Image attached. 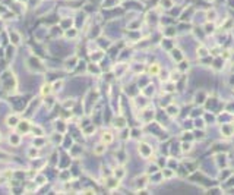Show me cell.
<instances>
[{
	"mask_svg": "<svg viewBox=\"0 0 234 195\" xmlns=\"http://www.w3.org/2000/svg\"><path fill=\"white\" fill-rule=\"evenodd\" d=\"M9 142H10L12 145H15V147H16V145L21 144V136L18 135V134H12V135L9 136Z\"/></svg>",
	"mask_w": 234,
	"mask_h": 195,
	"instance_id": "obj_9",
	"label": "cell"
},
{
	"mask_svg": "<svg viewBox=\"0 0 234 195\" xmlns=\"http://www.w3.org/2000/svg\"><path fill=\"white\" fill-rule=\"evenodd\" d=\"M44 182H45V178H44V176H38V178H37V185H42Z\"/></svg>",
	"mask_w": 234,
	"mask_h": 195,
	"instance_id": "obj_22",
	"label": "cell"
},
{
	"mask_svg": "<svg viewBox=\"0 0 234 195\" xmlns=\"http://www.w3.org/2000/svg\"><path fill=\"white\" fill-rule=\"evenodd\" d=\"M105 148H107V145L104 144V142H100V144L94 145V154L95 156H102V154L105 153Z\"/></svg>",
	"mask_w": 234,
	"mask_h": 195,
	"instance_id": "obj_6",
	"label": "cell"
},
{
	"mask_svg": "<svg viewBox=\"0 0 234 195\" xmlns=\"http://www.w3.org/2000/svg\"><path fill=\"white\" fill-rule=\"evenodd\" d=\"M101 139H102V142H104L105 145H109V144H111V142H113V139H114V138H113V134L107 131V132H104V134H102Z\"/></svg>",
	"mask_w": 234,
	"mask_h": 195,
	"instance_id": "obj_8",
	"label": "cell"
},
{
	"mask_svg": "<svg viewBox=\"0 0 234 195\" xmlns=\"http://www.w3.org/2000/svg\"><path fill=\"white\" fill-rule=\"evenodd\" d=\"M84 194H95V192H94L92 189H86V191H85Z\"/></svg>",
	"mask_w": 234,
	"mask_h": 195,
	"instance_id": "obj_25",
	"label": "cell"
},
{
	"mask_svg": "<svg viewBox=\"0 0 234 195\" xmlns=\"http://www.w3.org/2000/svg\"><path fill=\"white\" fill-rule=\"evenodd\" d=\"M16 128H18V131H19V134H28L31 131V123L28 120H21L18 123Z\"/></svg>",
	"mask_w": 234,
	"mask_h": 195,
	"instance_id": "obj_3",
	"label": "cell"
},
{
	"mask_svg": "<svg viewBox=\"0 0 234 195\" xmlns=\"http://www.w3.org/2000/svg\"><path fill=\"white\" fill-rule=\"evenodd\" d=\"M19 122H21V120H19V116H18V115H9L8 118H6V125H8L9 128H16Z\"/></svg>",
	"mask_w": 234,
	"mask_h": 195,
	"instance_id": "obj_4",
	"label": "cell"
},
{
	"mask_svg": "<svg viewBox=\"0 0 234 195\" xmlns=\"http://www.w3.org/2000/svg\"><path fill=\"white\" fill-rule=\"evenodd\" d=\"M159 70H161V68H159V65H157V63H154V65H151L149 69H148V72H149V75H154V77H157L159 74Z\"/></svg>",
	"mask_w": 234,
	"mask_h": 195,
	"instance_id": "obj_10",
	"label": "cell"
},
{
	"mask_svg": "<svg viewBox=\"0 0 234 195\" xmlns=\"http://www.w3.org/2000/svg\"><path fill=\"white\" fill-rule=\"evenodd\" d=\"M73 104H75L73 100H66V101L63 103V107L65 109H70V107H73Z\"/></svg>",
	"mask_w": 234,
	"mask_h": 195,
	"instance_id": "obj_21",
	"label": "cell"
},
{
	"mask_svg": "<svg viewBox=\"0 0 234 195\" xmlns=\"http://www.w3.org/2000/svg\"><path fill=\"white\" fill-rule=\"evenodd\" d=\"M31 131L34 132V135L35 136H42L44 135V131H42V128H40V126H32V125H31Z\"/></svg>",
	"mask_w": 234,
	"mask_h": 195,
	"instance_id": "obj_13",
	"label": "cell"
},
{
	"mask_svg": "<svg viewBox=\"0 0 234 195\" xmlns=\"http://www.w3.org/2000/svg\"><path fill=\"white\" fill-rule=\"evenodd\" d=\"M162 175H164L165 178H171V176H173V173H171V172H168V170H162Z\"/></svg>",
	"mask_w": 234,
	"mask_h": 195,
	"instance_id": "obj_24",
	"label": "cell"
},
{
	"mask_svg": "<svg viewBox=\"0 0 234 195\" xmlns=\"http://www.w3.org/2000/svg\"><path fill=\"white\" fill-rule=\"evenodd\" d=\"M139 153H141V156H142L143 159H149L151 156H152V148L148 144L141 142L139 144Z\"/></svg>",
	"mask_w": 234,
	"mask_h": 195,
	"instance_id": "obj_2",
	"label": "cell"
},
{
	"mask_svg": "<svg viewBox=\"0 0 234 195\" xmlns=\"http://www.w3.org/2000/svg\"><path fill=\"white\" fill-rule=\"evenodd\" d=\"M190 150H192V145L184 142V144H183V151H190Z\"/></svg>",
	"mask_w": 234,
	"mask_h": 195,
	"instance_id": "obj_23",
	"label": "cell"
},
{
	"mask_svg": "<svg viewBox=\"0 0 234 195\" xmlns=\"http://www.w3.org/2000/svg\"><path fill=\"white\" fill-rule=\"evenodd\" d=\"M44 142H45V141H44V138H42V136H37V138H35V141H34V145H35V147H42V144H44Z\"/></svg>",
	"mask_w": 234,
	"mask_h": 195,
	"instance_id": "obj_16",
	"label": "cell"
},
{
	"mask_svg": "<svg viewBox=\"0 0 234 195\" xmlns=\"http://www.w3.org/2000/svg\"><path fill=\"white\" fill-rule=\"evenodd\" d=\"M62 87H63V79H59V81L51 84V90L53 91H59V90H62Z\"/></svg>",
	"mask_w": 234,
	"mask_h": 195,
	"instance_id": "obj_12",
	"label": "cell"
},
{
	"mask_svg": "<svg viewBox=\"0 0 234 195\" xmlns=\"http://www.w3.org/2000/svg\"><path fill=\"white\" fill-rule=\"evenodd\" d=\"M119 183H120V179H117V178H110V179H107V182H105V185H107L110 189H116V188L119 186Z\"/></svg>",
	"mask_w": 234,
	"mask_h": 195,
	"instance_id": "obj_7",
	"label": "cell"
},
{
	"mask_svg": "<svg viewBox=\"0 0 234 195\" xmlns=\"http://www.w3.org/2000/svg\"><path fill=\"white\" fill-rule=\"evenodd\" d=\"M114 176H116L117 179L123 178V176H125V170H123V167H119V170H116V172H114Z\"/></svg>",
	"mask_w": 234,
	"mask_h": 195,
	"instance_id": "obj_18",
	"label": "cell"
},
{
	"mask_svg": "<svg viewBox=\"0 0 234 195\" xmlns=\"http://www.w3.org/2000/svg\"><path fill=\"white\" fill-rule=\"evenodd\" d=\"M167 113L170 115V116H174V115H177L179 113V109L177 107H174V106H170L167 109Z\"/></svg>",
	"mask_w": 234,
	"mask_h": 195,
	"instance_id": "obj_17",
	"label": "cell"
},
{
	"mask_svg": "<svg viewBox=\"0 0 234 195\" xmlns=\"http://www.w3.org/2000/svg\"><path fill=\"white\" fill-rule=\"evenodd\" d=\"M233 128H234V122H233Z\"/></svg>",
	"mask_w": 234,
	"mask_h": 195,
	"instance_id": "obj_27",
	"label": "cell"
},
{
	"mask_svg": "<svg viewBox=\"0 0 234 195\" xmlns=\"http://www.w3.org/2000/svg\"><path fill=\"white\" fill-rule=\"evenodd\" d=\"M161 6L165 8V9H170L173 6V2H171V0H161Z\"/></svg>",
	"mask_w": 234,
	"mask_h": 195,
	"instance_id": "obj_20",
	"label": "cell"
},
{
	"mask_svg": "<svg viewBox=\"0 0 234 195\" xmlns=\"http://www.w3.org/2000/svg\"><path fill=\"white\" fill-rule=\"evenodd\" d=\"M53 90H51V84H44L41 88V94L42 95H48Z\"/></svg>",
	"mask_w": 234,
	"mask_h": 195,
	"instance_id": "obj_14",
	"label": "cell"
},
{
	"mask_svg": "<svg viewBox=\"0 0 234 195\" xmlns=\"http://www.w3.org/2000/svg\"><path fill=\"white\" fill-rule=\"evenodd\" d=\"M198 56H199V57H205V56H208V50H206L205 47L198 49Z\"/></svg>",
	"mask_w": 234,
	"mask_h": 195,
	"instance_id": "obj_19",
	"label": "cell"
},
{
	"mask_svg": "<svg viewBox=\"0 0 234 195\" xmlns=\"http://www.w3.org/2000/svg\"><path fill=\"white\" fill-rule=\"evenodd\" d=\"M0 141H2V132H0Z\"/></svg>",
	"mask_w": 234,
	"mask_h": 195,
	"instance_id": "obj_26",
	"label": "cell"
},
{
	"mask_svg": "<svg viewBox=\"0 0 234 195\" xmlns=\"http://www.w3.org/2000/svg\"><path fill=\"white\" fill-rule=\"evenodd\" d=\"M10 43H12V46H19L21 44V34L16 32V31H10Z\"/></svg>",
	"mask_w": 234,
	"mask_h": 195,
	"instance_id": "obj_5",
	"label": "cell"
},
{
	"mask_svg": "<svg viewBox=\"0 0 234 195\" xmlns=\"http://www.w3.org/2000/svg\"><path fill=\"white\" fill-rule=\"evenodd\" d=\"M26 156H28L29 159H37V157H38V150L35 148V145H34L32 148H29V150H28Z\"/></svg>",
	"mask_w": 234,
	"mask_h": 195,
	"instance_id": "obj_11",
	"label": "cell"
},
{
	"mask_svg": "<svg viewBox=\"0 0 234 195\" xmlns=\"http://www.w3.org/2000/svg\"><path fill=\"white\" fill-rule=\"evenodd\" d=\"M76 35H78V31H76L75 28H70V29H67L66 32H65V37H67V38H73Z\"/></svg>",
	"mask_w": 234,
	"mask_h": 195,
	"instance_id": "obj_15",
	"label": "cell"
},
{
	"mask_svg": "<svg viewBox=\"0 0 234 195\" xmlns=\"http://www.w3.org/2000/svg\"><path fill=\"white\" fill-rule=\"evenodd\" d=\"M26 66L31 69V70H34V72H35V70H37V72H44V70H45L44 63H42L38 57H35V56H31L29 59L26 60Z\"/></svg>",
	"mask_w": 234,
	"mask_h": 195,
	"instance_id": "obj_1",
	"label": "cell"
}]
</instances>
